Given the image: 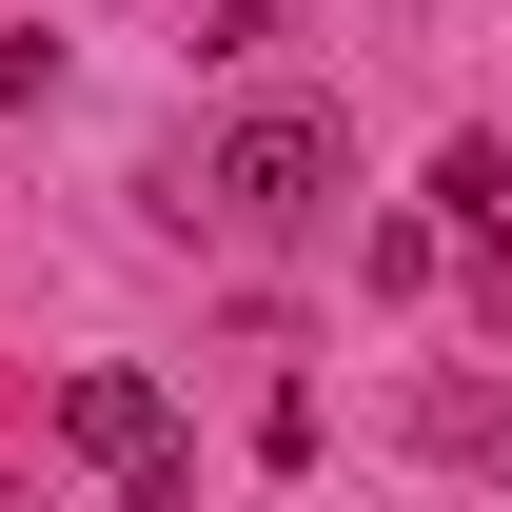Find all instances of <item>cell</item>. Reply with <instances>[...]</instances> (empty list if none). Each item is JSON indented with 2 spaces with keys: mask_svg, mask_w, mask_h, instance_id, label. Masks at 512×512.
<instances>
[{
  "mask_svg": "<svg viewBox=\"0 0 512 512\" xmlns=\"http://www.w3.org/2000/svg\"><path fill=\"white\" fill-rule=\"evenodd\" d=\"M434 197H453V237H512V158H493V138H453Z\"/></svg>",
  "mask_w": 512,
  "mask_h": 512,
  "instance_id": "3957f363",
  "label": "cell"
},
{
  "mask_svg": "<svg viewBox=\"0 0 512 512\" xmlns=\"http://www.w3.org/2000/svg\"><path fill=\"white\" fill-rule=\"evenodd\" d=\"M60 453L79 473H119V493H178V414H158V375H60Z\"/></svg>",
  "mask_w": 512,
  "mask_h": 512,
  "instance_id": "7a4b0ae2",
  "label": "cell"
},
{
  "mask_svg": "<svg viewBox=\"0 0 512 512\" xmlns=\"http://www.w3.org/2000/svg\"><path fill=\"white\" fill-rule=\"evenodd\" d=\"M197 197H217L237 237H296V217H335V119H316V99H256V119L197 158Z\"/></svg>",
  "mask_w": 512,
  "mask_h": 512,
  "instance_id": "6da1fadb",
  "label": "cell"
}]
</instances>
